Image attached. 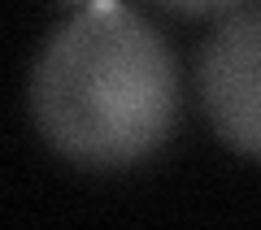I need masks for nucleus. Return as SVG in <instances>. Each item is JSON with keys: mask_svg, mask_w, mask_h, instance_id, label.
I'll list each match as a JSON object with an SVG mask.
<instances>
[{"mask_svg": "<svg viewBox=\"0 0 261 230\" xmlns=\"http://www.w3.org/2000/svg\"><path fill=\"white\" fill-rule=\"evenodd\" d=\"M31 118L83 169H126L152 157L178 118V70L166 39L122 0L74 9L35 61Z\"/></svg>", "mask_w": 261, "mask_h": 230, "instance_id": "nucleus-1", "label": "nucleus"}, {"mask_svg": "<svg viewBox=\"0 0 261 230\" xmlns=\"http://www.w3.org/2000/svg\"><path fill=\"white\" fill-rule=\"evenodd\" d=\"M200 100L214 130L261 161V5L235 9L200 52Z\"/></svg>", "mask_w": 261, "mask_h": 230, "instance_id": "nucleus-2", "label": "nucleus"}, {"mask_svg": "<svg viewBox=\"0 0 261 230\" xmlns=\"http://www.w3.org/2000/svg\"><path fill=\"white\" fill-rule=\"evenodd\" d=\"M161 9L174 13H196V18H209V13H235L244 0H157Z\"/></svg>", "mask_w": 261, "mask_h": 230, "instance_id": "nucleus-3", "label": "nucleus"}, {"mask_svg": "<svg viewBox=\"0 0 261 230\" xmlns=\"http://www.w3.org/2000/svg\"><path fill=\"white\" fill-rule=\"evenodd\" d=\"M70 9H87V5H96V0H65Z\"/></svg>", "mask_w": 261, "mask_h": 230, "instance_id": "nucleus-4", "label": "nucleus"}]
</instances>
